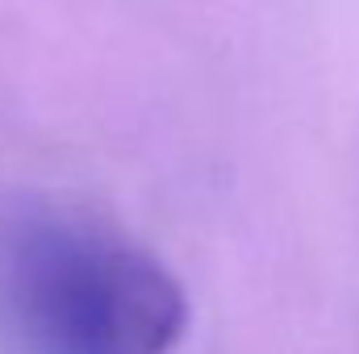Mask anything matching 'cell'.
I'll return each mask as SVG.
<instances>
[{
	"label": "cell",
	"instance_id": "obj_1",
	"mask_svg": "<svg viewBox=\"0 0 359 354\" xmlns=\"http://www.w3.org/2000/svg\"><path fill=\"white\" fill-rule=\"evenodd\" d=\"M0 330L25 354H172L188 292L147 246L63 208L0 221Z\"/></svg>",
	"mask_w": 359,
	"mask_h": 354
}]
</instances>
